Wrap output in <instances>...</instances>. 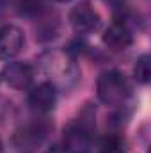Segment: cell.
I'll return each instance as SVG.
<instances>
[{
  "label": "cell",
  "mask_w": 151,
  "mask_h": 153,
  "mask_svg": "<svg viewBox=\"0 0 151 153\" xmlns=\"http://www.w3.org/2000/svg\"><path fill=\"white\" fill-rule=\"evenodd\" d=\"M96 93L101 103L117 107V105H123L126 98L130 96V85L123 73L112 70V71H105L100 75L96 82Z\"/></svg>",
  "instance_id": "cell-1"
},
{
  "label": "cell",
  "mask_w": 151,
  "mask_h": 153,
  "mask_svg": "<svg viewBox=\"0 0 151 153\" xmlns=\"http://www.w3.org/2000/svg\"><path fill=\"white\" fill-rule=\"evenodd\" d=\"M62 144L68 153H89L93 148V128L85 119H75L64 126Z\"/></svg>",
  "instance_id": "cell-2"
},
{
  "label": "cell",
  "mask_w": 151,
  "mask_h": 153,
  "mask_svg": "<svg viewBox=\"0 0 151 153\" xmlns=\"http://www.w3.org/2000/svg\"><path fill=\"white\" fill-rule=\"evenodd\" d=\"M70 22L76 32H94L101 25V16L89 2H80L70 11Z\"/></svg>",
  "instance_id": "cell-3"
},
{
  "label": "cell",
  "mask_w": 151,
  "mask_h": 153,
  "mask_svg": "<svg viewBox=\"0 0 151 153\" xmlns=\"http://www.w3.org/2000/svg\"><path fill=\"white\" fill-rule=\"evenodd\" d=\"M29 105L36 112H50L57 103V87L53 82H43L36 85L27 98Z\"/></svg>",
  "instance_id": "cell-4"
},
{
  "label": "cell",
  "mask_w": 151,
  "mask_h": 153,
  "mask_svg": "<svg viewBox=\"0 0 151 153\" xmlns=\"http://www.w3.org/2000/svg\"><path fill=\"white\" fill-rule=\"evenodd\" d=\"M25 45V36L16 25L0 27V59H11L21 52Z\"/></svg>",
  "instance_id": "cell-5"
},
{
  "label": "cell",
  "mask_w": 151,
  "mask_h": 153,
  "mask_svg": "<svg viewBox=\"0 0 151 153\" xmlns=\"http://www.w3.org/2000/svg\"><path fill=\"white\" fill-rule=\"evenodd\" d=\"M2 76L13 89H27L34 80V68L27 62H9L4 66Z\"/></svg>",
  "instance_id": "cell-6"
},
{
  "label": "cell",
  "mask_w": 151,
  "mask_h": 153,
  "mask_svg": "<svg viewBox=\"0 0 151 153\" xmlns=\"http://www.w3.org/2000/svg\"><path fill=\"white\" fill-rule=\"evenodd\" d=\"M133 41V36L130 32V29L124 23L115 22L112 25H109L103 32V43L107 48H110L114 52H121L124 48H128Z\"/></svg>",
  "instance_id": "cell-7"
},
{
  "label": "cell",
  "mask_w": 151,
  "mask_h": 153,
  "mask_svg": "<svg viewBox=\"0 0 151 153\" xmlns=\"http://www.w3.org/2000/svg\"><path fill=\"white\" fill-rule=\"evenodd\" d=\"M124 148H126V143L117 134L103 135L98 143V153H124Z\"/></svg>",
  "instance_id": "cell-8"
},
{
  "label": "cell",
  "mask_w": 151,
  "mask_h": 153,
  "mask_svg": "<svg viewBox=\"0 0 151 153\" xmlns=\"http://www.w3.org/2000/svg\"><path fill=\"white\" fill-rule=\"evenodd\" d=\"M133 75H135V78L141 84H148L150 82V78H151V57L148 53H144V55H141L137 59V64L133 68Z\"/></svg>",
  "instance_id": "cell-9"
},
{
  "label": "cell",
  "mask_w": 151,
  "mask_h": 153,
  "mask_svg": "<svg viewBox=\"0 0 151 153\" xmlns=\"http://www.w3.org/2000/svg\"><path fill=\"white\" fill-rule=\"evenodd\" d=\"M20 9L25 14H36L43 7V0H20Z\"/></svg>",
  "instance_id": "cell-10"
},
{
  "label": "cell",
  "mask_w": 151,
  "mask_h": 153,
  "mask_svg": "<svg viewBox=\"0 0 151 153\" xmlns=\"http://www.w3.org/2000/svg\"><path fill=\"white\" fill-rule=\"evenodd\" d=\"M0 153H2V139H0Z\"/></svg>",
  "instance_id": "cell-11"
},
{
  "label": "cell",
  "mask_w": 151,
  "mask_h": 153,
  "mask_svg": "<svg viewBox=\"0 0 151 153\" xmlns=\"http://www.w3.org/2000/svg\"><path fill=\"white\" fill-rule=\"evenodd\" d=\"M59 2H68V0H59Z\"/></svg>",
  "instance_id": "cell-12"
}]
</instances>
